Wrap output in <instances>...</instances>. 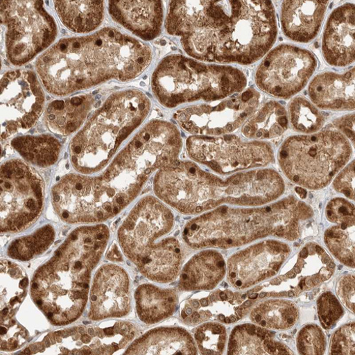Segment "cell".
Returning a JSON list of instances; mask_svg holds the SVG:
<instances>
[{
  "instance_id": "6da1fadb",
  "label": "cell",
  "mask_w": 355,
  "mask_h": 355,
  "mask_svg": "<svg viewBox=\"0 0 355 355\" xmlns=\"http://www.w3.org/2000/svg\"><path fill=\"white\" fill-rule=\"evenodd\" d=\"M183 141L172 123L146 124L96 177L68 174L52 189L53 208L69 224L101 223L119 215L155 172L179 160Z\"/></svg>"
},
{
  "instance_id": "7a4b0ae2",
  "label": "cell",
  "mask_w": 355,
  "mask_h": 355,
  "mask_svg": "<svg viewBox=\"0 0 355 355\" xmlns=\"http://www.w3.org/2000/svg\"><path fill=\"white\" fill-rule=\"evenodd\" d=\"M166 28L181 37L184 50L201 62L249 65L278 35L271 1H172Z\"/></svg>"
},
{
  "instance_id": "3957f363",
  "label": "cell",
  "mask_w": 355,
  "mask_h": 355,
  "mask_svg": "<svg viewBox=\"0 0 355 355\" xmlns=\"http://www.w3.org/2000/svg\"><path fill=\"white\" fill-rule=\"evenodd\" d=\"M152 58L147 44L105 28L90 36L61 40L39 57L36 69L50 94L67 96L110 80H132Z\"/></svg>"
},
{
  "instance_id": "277c9868",
  "label": "cell",
  "mask_w": 355,
  "mask_h": 355,
  "mask_svg": "<svg viewBox=\"0 0 355 355\" xmlns=\"http://www.w3.org/2000/svg\"><path fill=\"white\" fill-rule=\"evenodd\" d=\"M154 191L159 199L178 212L196 215L224 203H268L284 193L285 184L272 168L239 173L223 180L193 162L178 160L157 171Z\"/></svg>"
},
{
  "instance_id": "5b68a950",
  "label": "cell",
  "mask_w": 355,
  "mask_h": 355,
  "mask_svg": "<svg viewBox=\"0 0 355 355\" xmlns=\"http://www.w3.org/2000/svg\"><path fill=\"white\" fill-rule=\"evenodd\" d=\"M109 239L110 230L103 224L78 227L36 272L32 297L52 324H68L80 317L92 273Z\"/></svg>"
},
{
  "instance_id": "8992f818",
  "label": "cell",
  "mask_w": 355,
  "mask_h": 355,
  "mask_svg": "<svg viewBox=\"0 0 355 355\" xmlns=\"http://www.w3.org/2000/svg\"><path fill=\"white\" fill-rule=\"evenodd\" d=\"M313 214L309 205L293 196L264 208L222 206L189 221L183 239L194 250L233 248L270 235L294 241Z\"/></svg>"
},
{
  "instance_id": "52a82bcc",
  "label": "cell",
  "mask_w": 355,
  "mask_h": 355,
  "mask_svg": "<svg viewBox=\"0 0 355 355\" xmlns=\"http://www.w3.org/2000/svg\"><path fill=\"white\" fill-rule=\"evenodd\" d=\"M174 225L166 204L149 196L136 204L118 230L124 254L151 281L170 283L180 274L183 253L172 236Z\"/></svg>"
},
{
  "instance_id": "ba28073f",
  "label": "cell",
  "mask_w": 355,
  "mask_h": 355,
  "mask_svg": "<svg viewBox=\"0 0 355 355\" xmlns=\"http://www.w3.org/2000/svg\"><path fill=\"white\" fill-rule=\"evenodd\" d=\"M151 101L138 90L110 96L70 145L73 168L83 175L102 171L122 143L146 119Z\"/></svg>"
},
{
  "instance_id": "9c48e42d",
  "label": "cell",
  "mask_w": 355,
  "mask_h": 355,
  "mask_svg": "<svg viewBox=\"0 0 355 355\" xmlns=\"http://www.w3.org/2000/svg\"><path fill=\"white\" fill-rule=\"evenodd\" d=\"M247 84L245 73L239 69L205 64L179 54L163 59L152 80L155 97L168 108L221 100L243 92Z\"/></svg>"
},
{
  "instance_id": "30bf717a",
  "label": "cell",
  "mask_w": 355,
  "mask_h": 355,
  "mask_svg": "<svg viewBox=\"0 0 355 355\" xmlns=\"http://www.w3.org/2000/svg\"><path fill=\"white\" fill-rule=\"evenodd\" d=\"M352 155L347 137L338 131L328 130L288 137L280 148L278 160L291 182L318 190L331 183Z\"/></svg>"
},
{
  "instance_id": "8fae6325",
  "label": "cell",
  "mask_w": 355,
  "mask_h": 355,
  "mask_svg": "<svg viewBox=\"0 0 355 355\" xmlns=\"http://www.w3.org/2000/svg\"><path fill=\"white\" fill-rule=\"evenodd\" d=\"M1 23L6 27L8 60L22 66L55 40L57 27L42 1H1Z\"/></svg>"
},
{
  "instance_id": "7c38bea8",
  "label": "cell",
  "mask_w": 355,
  "mask_h": 355,
  "mask_svg": "<svg viewBox=\"0 0 355 355\" xmlns=\"http://www.w3.org/2000/svg\"><path fill=\"white\" fill-rule=\"evenodd\" d=\"M1 233L18 232L33 225L42 213L44 184L26 163L13 159L1 166Z\"/></svg>"
},
{
  "instance_id": "4fadbf2b",
  "label": "cell",
  "mask_w": 355,
  "mask_h": 355,
  "mask_svg": "<svg viewBox=\"0 0 355 355\" xmlns=\"http://www.w3.org/2000/svg\"><path fill=\"white\" fill-rule=\"evenodd\" d=\"M189 157L216 173L225 175L275 162V153L268 143L246 141L235 135L192 136L187 140Z\"/></svg>"
},
{
  "instance_id": "5bb4252c",
  "label": "cell",
  "mask_w": 355,
  "mask_h": 355,
  "mask_svg": "<svg viewBox=\"0 0 355 355\" xmlns=\"http://www.w3.org/2000/svg\"><path fill=\"white\" fill-rule=\"evenodd\" d=\"M316 68L317 60L311 51L282 44L264 58L254 78L261 91L286 99L303 90Z\"/></svg>"
},
{
  "instance_id": "9a60e30c",
  "label": "cell",
  "mask_w": 355,
  "mask_h": 355,
  "mask_svg": "<svg viewBox=\"0 0 355 355\" xmlns=\"http://www.w3.org/2000/svg\"><path fill=\"white\" fill-rule=\"evenodd\" d=\"M261 96L253 87L213 105L187 107L175 114L185 131L196 136L218 137L238 130L257 110Z\"/></svg>"
},
{
  "instance_id": "2e32d148",
  "label": "cell",
  "mask_w": 355,
  "mask_h": 355,
  "mask_svg": "<svg viewBox=\"0 0 355 355\" xmlns=\"http://www.w3.org/2000/svg\"><path fill=\"white\" fill-rule=\"evenodd\" d=\"M1 139L31 129L45 103L41 84L33 71L16 70L1 79Z\"/></svg>"
},
{
  "instance_id": "e0dca14e",
  "label": "cell",
  "mask_w": 355,
  "mask_h": 355,
  "mask_svg": "<svg viewBox=\"0 0 355 355\" xmlns=\"http://www.w3.org/2000/svg\"><path fill=\"white\" fill-rule=\"evenodd\" d=\"M90 297V319L101 320L126 316L131 309L128 273L117 265L102 266L94 277Z\"/></svg>"
},
{
  "instance_id": "ac0fdd59",
  "label": "cell",
  "mask_w": 355,
  "mask_h": 355,
  "mask_svg": "<svg viewBox=\"0 0 355 355\" xmlns=\"http://www.w3.org/2000/svg\"><path fill=\"white\" fill-rule=\"evenodd\" d=\"M291 252L285 243L266 241L250 247L228 260V279L236 288H245L266 278V269L281 264Z\"/></svg>"
},
{
  "instance_id": "d6986e66",
  "label": "cell",
  "mask_w": 355,
  "mask_h": 355,
  "mask_svg": "<svg viewBox=\"0 0 355 355\" xmlns=\"http://www.w3.org/2000/svg\"><path fill=\"white\" fill-rule=\"evenodd\" d=\"M325 62L335 67H345L354 62V6L336 8L327 21L322 40Z\"/></svg>"
},
{
  "instance_id": "ffe728a7",
  "label": "cell",
  "mask_w": 355,
  "mask_h": 355,
  "mask_svg": "<svg viewBox=\"0 0 355 355\" xmlns=\"http://www.w3.org/2000/svg\"><path fill=\"white\" fill-rule=\"evenodd\" d=\"M113 19L145 41L153 40L162 33L164 8L161 1H110Z\"/></svg>"
},
{
  "instance_id": "44dd1931",
  "label": "cell",
  "mask_w": 355,
  "mask_h": 355,
  "mask_svg": "<svg viewBox=\"0 0 355 355\" xmlns=\"http://www.w3.org/2000/svg\"><path fill=\"white\" fill-rule=\"evenodd\" d=\"M329 1H284L281 24L284 35L299 43H309L318 35Z\"/></svg>"
},
{
  "instance_id": "7402d4cb",
  "label": "cell",
  "mask_w": 355,
  "mask_h": 355,
  "mask_svg": "<svg viewBox=\"0 0 355 355\" xmlns=\"http://www.w3.org/2000/svg\"><path fill=\"white\" fill-rule=\"evenodd\" d=\"M309 94L312 102L321 109L354 110V68L343 74H318L311 81Z\"/></svg>"
},
{
  "instance_id": "603a6c76",
  "label": "cell",
  "mask_w": 355,
  "mask_h": 355,
  "mask_svg": "<svg viewBox=\"0 0 355 355\" xmlns=\"http://www.w3.org/2000/svg\"><path fill=\"white\" fill-rule=\"evenodd\" d=\"M125 354H197L191 336L184 329L158 328L136 340Z\"/></svg>"
},
{
  "instance_id": "cb8c5ba5",
  "label": "cell",
  "mask_w": 355,
  "mask_h": 355,
  "mask_svg": "<svg viewBox=\"0 0 355 355\" xmlns=\"http://www.w3.org/2000/svg\"><path fill=\"white\" fill-rule=\"evenodd\" d=\"M226 264L223 256L213 250L194 255L182 270L180 288L184 291L214 288L225 275Z\"/></svg>"
},
{
  "instance_id": "d4e9b609",
  "label": "cell",
  "mask_w": 355,
  "mask_h": 355,
  "mask_svg": "<svg viewBox=\"0 0 355 355\" xmlns=\"http://www.w3.org/2000/svg\"><path fill=\"white\" fill-rule=\"evenodd\" d=\"M94 103L95 98L92 95L55 101L46 110V125L55 134L69 135L80 128Z\"/></svg>"
},
{
  "instance_id": "484cf974",
  "label": "cell",
  "mask_w": 355,
  "mask_h": 355,
  "mask_svg": "<svg viewBox=\"0 0 355 355\" xmlns=\"http://www.w3.org/2000/svg\"><path fill=\"white\" fill-rule=\"evenodd\" d=\"M135 302L140 320L146 324H155L175 313L179 297L173 289L145 284L137 288Z\"/></svg>"
},
{
  "instance_id": "4316f807",
  "label": "cell",
  "mask_w": 355,
  "mask_h": 355,
  "mask_svg": "<svg viewBox=\"0 0 355 355\" xmlns=\"http://www.w3.org/2000/svg\"><path fill=\"white\" fill-rule=\"evenodd\" d=\"M288 125L283 105L276 101L266 103L249 118L242 128L243 135L252 139H268L282 135Z\"/></svg>"
},
{
  "instance_id": "83f0119b",
  "label": "cell",
  "mask_w": 355,
  "mask_h": 355,
  "mask_svg": "<svg viewBox=\"0 0 355 355\" xmlns=\"http://www.w3.org/2000/svg\"><path fill=\"white\" fill-rule=\"evenodd\" d=\"M104 6L103 1H54L62 22L76 33L95 31L103 20Z\"/></svg>"
},
{
  "instance_id": "f1b7e54d",
  "label": "cell",
  "mask_w": 355,
  "mask_h": 355,
  "mask_svg": "<svg viewBox=\"0 0 355 355\" xmlns=\"http://www.w3.org/2000/svg\"><path fill=\"white\" fill-rule=\"evenodd\" d=\"M1 320L12 318L23 303L28 286L25 271L9 260L1 261Z\"/></svg>"
},
{
  "instance_id": "f546056e",
  "label": "cell",
  "mask_w": 355,
  "mask_h": 355,
  "mask_svg": "<svg viewBox=\"0 0 355 355\" xmlns=\"http://www.w3.org/2000/svg\"><path fill=\"white\" fill-rule=\"evenodd\" d=\"M12 146L24 160L42 168L53 165L62 151L61 143L47 135L17 137Z\"/></svg>"
},
{
  "instance_id": "4dcf8cb0",
  "label": "cell",
  "mask_w": 355,
  "mask_h": 355,
  "mask_svg": "<svg viewBox=\"0 0 355 355\" xmlns=\"http://www.w3.org/2000/svg\"><path fill=\"white\" fill-rule=\"evenodd\" d=\"M271 338L266 331L254 324H246L236 327L232 331L228 354H266L265 343Z\"/></svg>"
},
{
  "instance_id": "1f68e13d",
  "label": "cell",
  "mask_w": 355,
  "mask_h": 355,
  "mask_svg": "<svg viewBox=\"0 0 355 355\" xmlns=\"http://www.w3.org/2000/svg\"><path fill=\"white\" fill-rule=\"evenodd\" d=\"M55 239L53 228L45 225L32 234L15 241L8 249V255L15 259L27 261L44 253Z\"/></svg>"
},
{
  "instance_id": "d6a6232c",
  "label": "cell",
  "mask_w": 355,
  "mask_h": 355,
  "mask_svg": "<svg viewBox=\"0 0 355 355\" xmlns=\"http://www.w3.org/2000/svg\"><path fill=\"white\" fill-rule=\"evenodd\" d=\"M354 220L338 223L324 232V243L342 262L354 266Z\"/></svg>"
},
{
  "instance_id": "836d02e7",
  "label": "cell",
  "mask_w": 355,
  "mask_h": 355,
  "mask_svg": "<svg viewBox=\"0 0 355 355\" xmlns=\"http://www.w3.org/2000/svg\"><path fill=\"white\" fill-rule=\"evenodd\" d=\"M288 112L293 129L301 132H316L325 122L323 114L304 97L293 99L288 106Z\"/></svg>"
},
{
  "instance_id": "e575fe53",
  "label": "cell",
  "mask_w": 355,
  "mask_h": 355,
  "mask_svg": "<svg viewBox=\"0 0 355 355\" xmlns=\"http://www.w3.org/2000/svg\"><path fill=\"white\" fill-rule=\"evenodd\" d=\"M226 337L225 327L216 322L203 324L195 333V340L202 354H221L225 347Z\"/></svg>"
},
{
  "instance_id": "d590c367",
  "label": "cell",
  "mask_w": 355,
  "mask_h": 355,
  "mask_svg": "<svg viewBox=\"0 0 355 355\" xmlns=\"http://www.w3.org/2000/svg\"><path fill=\"white\" fill-rule=\"evenodd\" d=\"M28 338L27 331L11 318L1 320V349L10 352L19 349Z\"/></svg>"
},
{
  "instance_id": "8d00e7d4",
  "label": "cell",
  "mask_w": 355,
  "mask_h": 355,
  "mask_svg": "<svg viewBox=\"0 0 355 355\" xmlns=\"http://www.w3.org/2000/svg\"><path fill=\"white\" fill-rule=\"evenodd\" d=\"M320 321L325 329H332L343 315L339 302L331 292L324 293L318 302Z\"/></svg>"
},
{
  "instance_id": "74e56055",
  "label": "cell",
  "mask_w": 355,
  "mask_h": 355,
  "mask_svg": "<svg viewBox=\"0 0 355 355\" xmlns=\"http://www.w3.org/2000/svg\"><path fill=\"white\" fill-rule=\"evenodd\" d=\"M324 336L316 325H308L302 330L298 338V348L302 354H323Z\"/></svg>"
},
{
  "instance_id": "f35d334b",
  "label": "cell",
  "mask_w": 355,
  "mask_h": 355,
  "mask_svg": "<svg viewBox=\"0 0 355 355\" xmlns=\"http://www.w3.org/2000/svg\"><path fill=\"white\" fill-rule=\"evenodd\" d=\"M331 354H354V323L345 324L334 334Z\"/></svg>"
},
{
  "instance_id": "ab89813d",
  "label": "cell",
  "mask_w": 355,
  "mask_h": 355,
  "mask_svg": "<svg viewBox=\"0 0 355 355\" xmlns=\"http://www.w3.org/2000/svg\"><path fill=\"white\" fill-rule=\"evenodd\" d=\"M327 216L332 223H340L354 220V207L343 198L331 200L327 206Z\"/></svg>"
},
{
  "instance_id": "60d3db41",
  "label": "cell",
  "mask_w": 355,
  "mask_h": 355,
  "mask_svg": "<svg viewBox=\"0 0 355 355\" xmlns=\"http://www.w3.org/2000/svg\"><path fill=\"white\" fill-rule=\"evenodd\" d=\"M335 189L350 199H354V162L349 164L336 178Z\"/></svg>"
},
{
  "instance_id": "b9f144b4",
  "label": "cell",
  "mask_w": 355,
  "mask_h": 355,
  "mask_svg": "<svg viewBox=\"0 0 355 355\" xmlns=\"http://www.w3.org/2000/svg\"><path fill=\"white\" fill-rule=\"evenodd\" d=\"M336 289L341 301L354 313V276L349 275L342 278Z\"/></svg>"
},
{
  "instance_id": "7bdbcfd3",
  "label": "cell",
  "mask_w": 355,
  "mask_h": 355,
  "mask_svg": "<svg viewBox=\"0 0 355 355\" xmlns=\"http://www.w3.org/2000/svg\"><path fill=\"white\" fill-rule=\"evenodd\" d=\"M343 133L346 135L353 143H354V114L346 115L335 123Z\"/></svg>"
},
{
  "instance_id": "ee69618b",
  "label": "cell",
  "mask_w": 355,
  "mask_h": 355,
  "mask_svg": "<svg viewBox=\"0 0 355 355\" xmlns=\"http://www.w3.org/2000/svg\"><path fill=\"white\" fill-rule=\"evenodd\" d=\"M107 258L111 261L121 262L123 261V257L119 249L116 245L111 247L107 254Z\"/></svg>"
},
{
  "instance_id": "f6af8a7d",
  "label": "cell",
  "mask_w": 355,
  "mask_h": 355,
  "mask_svg": "<svg viewBox=\"0 0 355 355\" xmlns=\"http://www.w3.org/2000/svg\"><path fill=\"white\" fill-rule=\"evenodd\" d=\"M297 192L298 193V194L300 196V197L302 198H306V196H307V192L302 189V188H297Z\"/></svg>"
},
{
  "instance_id": "bcb514c9",
  "label": "cell",
  "mask_w": 355,
  "mask_h": 355,
  "mask_svg": "<svg viewBox=\"0 0 355 355\" xmlns=\"http://www.w3.org/2000/svg\"><path fill=\"white\" fill-rule=\"evenodd\" d=\"M293 271L295 272V274H300L302 272L301 268L297 265L295 266V268H293Z\"/></svg>"
},
{
  "instance_id": "7dc6e473",
  "label": "cell",
  "mask_w": 355,
  "mask_h": 355,
  "mask_svg": "<svg viewBox=\"0 0 355 355\" xmlns=\"http://www.w3.org/2000/svg\"><path fill=\"white\" fill-rule=\"evenodd\" d=\"M295 276H297V275H295V273H293V271L288 272L287 274V277L289 278V279H293L295 277Z\"/></svg>"
},
{
  "instance_id": "c3c4849f",
  "label": "cell",
  "mask_w": 355,
  "mask_h": 355,
  "mask_svg": "<svg viewBox=\"0 0 355 355\" xmlns=\"http://www.w3.org/2000/svg\"><path fill=\"white\" fill-rule=\"evenodd\" d=\"M271 284H273V285H278V284H281V282H280V281H278V280L277 279V280H275V281L271 282Z\"/></svg>"
},
{
  "instance_id": "681fc988",
  "label": "cell",
  "mask_w": 355,
  "mask_h": 355,
  "mask_svg": "<svg viewBox=\"0 0 355 355\" xmlns=\"http://www.w3.org/2000/svg\"><path fill=\"white\" fill-rule=\"evenodd\" d=\"M268 295V293H261L260 295H259V298L262 299V298H264L266 297V295Z\"/></svg>"
},
{
  "instance_id": "f907efd6",
  "label": "cell",
  "mask_w": 355,
  "mask_h": 355,
  "mask_svg": "<svg viewBox=\"0 0 355 355\" xmlns=\"http://www.w3.org/2000/svg\"><path fill=\"white\" fill-rule=\"evenodd\" d=\"M288 295L289 297H294V293L293 291H289Z\"/></svg>"
}]
</instances>
